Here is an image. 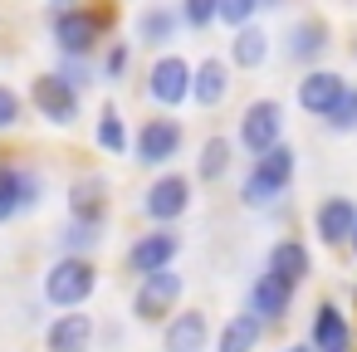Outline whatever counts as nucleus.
Listing matches in <instances>:
<instances>
[{"instance_id":"nucleus-23","label":"nucleus","mask_w":357,"mask_h":352,"mask_svg":"<svg viewBox=\"0 0 357 352\" xmlns=\"http://www.w3.org/2000/svg\"><path fill=\"white\" fill-rule=\"evenodd\" d=\"M93 142H98L108 157H123V152H132V132H128V123H123V113H118L113 103H103V108H98Z\"/></svg>"},{"instance_id":"nucleus-9","label":"nucleus","mask_w":357,"mask_h":352,"mask_svg":"<svg viewBox=\"0 0 357 352\" xmlns=\"http://www.w3.org/2000/svg\"><path fill=\"white\" fill-rule=\"evenodd\" d=\"M30 103H35V113H40L50 128H74V123H79V108H84V93H74V89L50 69V74H35V79H30Z\"/></svg>"},{"instance_id":"nucleus-15","label":"nucleus","mask_w":357,"mask_h":352,"mask_svg":"<svg viewBox=\"0 0 357 352\" xmlns=\"http://www.w3.org/2000/svg\"><path fill=\"white\" fill-rule=\"evenodd\" d=\"M289 308H294V289L274 274H259L245 293V313L259 323H279V318H289Z\"/></svg>"},{"instance_id":"nucleus-27","label":"nucleus","mask_w":357,"mask_h":352,"mask_svg":"<svg viewBox=\"0 0 357 352\" xmlns=\"http://www.w3.org/2000/svg\"><path fill=\"white\" fill-rule=\"evenodd\" d=\"M230 171V137H206L201 157H196V176L201 181H220Z\"/></svg>"},{"instance_id":"nucleus-24","label":"nucleus","mask_w":357,"mask_h":352,"mask_svg":"<svg viewBox=\"0 0 357 352\" xmlns=\"http://www.w3.org/2000/svg\"><path fill=\"white\" fill-rule=\"evenodd\" d=\"M259 337H264V323L250 318V313H235V318H225V328L215 337V352H255Z\"/></svg>"},{"instance_id":"nucleus-28","label":"nucleus","mask_w":357,"mask_h":352,"mask_svg":"<svg viewBox=\"0 0 357 352\" xmlns=\"http://www.w3.org/2000/svg\"><path fill=\"white\" fill-rule=\"evenodd\" d=\"M181 25L186 30H211L215 20H220V0H181Z\"/></svg>"},{"instance_id":"nucleus-35","label":"nucleus","mask_w":357,"mask_h":352,"mask_svg":"<svg viewBox=\"0 0 357 352\" xmlns=\"http://www.w3.org/2000/svg\"><path fill=\"white\" fill-rule=\"evenodd\" d=\"M50 6H79V0H50Z\"/></svg>"},{"instance_id":"nucleus-1","label":"nucleus","mask_w":357,"mask_h":352,"mask_svg":"<svg viewBox=\"0 0 357 352\" xmlns=\"http://www.w3.org/2000/svg\"><path fill=\"white\" fill-rule=\"evenodd\" d=\"M50 35L59 59H93V49L108 35V10L93 6H50Z\"/></svg>"},{"instance_id":"nucleus-18","label":"nucleus","mask_w":357,"mask_h":352,"mask_svg":"<svg viewBox=\"0 0 357 352\" xmlns=\"http://www.w3.org/2000/svg\"><path fill=\"white\" fill-rule=\"evenodd\" d=\"M230 98V64L206 54L201 64H191V103L196 108H220Z\"/></svg>"},{"instance_id":"nucleus-16","label":"nucleus","mask_w":357,"mask_h":352,"mask_svg":"<svg viewBox=\"0 0 357 352\" xmlns=\"http://www.w3.org/2000/svg\"><path fill=\"white\" fill-rule=\"evenodd\" d=\"M352 225H357V206L347 196H323L313 206V235L333 250V245H347L352 240Z\"/></svg>"},{"instance_id":"nucleus-25","label":"nucleus","mask_w":357,"mask_h":352,"mask_svg":"<svg viewBox=\"0 0 357 352\" xmlns=\"http://www.w3.org/2000/svg\"><path fill=\"white\" fill-rule=\"evenodd\" d=\"M264 59H269V35H264L259 25L235 30V40H230V64H235V69H259Z\"/></svg>"},{"instance_id":"nucleus-11","label":"nucleus","mask_w":357,"mask_h":352,"mask_svg":"<svg viewBox=\"0 0 357 352\" xmlns=\"http://www.w3.org/2000/svg\"><path fill=\"white\" fill-rule=\"evenodd\" d=\"M186 211H191V176H181V171H162L142 191V215L152 225H176Z\"/></svg>"},{"instance_id":"nucleus-31","label":"nucleus","mask_w":357,"mask_h":352,"mask_svg":"<svg viewBox=\"0 0 357 352\" xmlns=\"http://www.w3.org/2000/svg\"><path fill=\"white\" fill-rule=\"evenodd\" d=\"M128 59H132V45H128V40H113V45L103 49V64H98V79H108V84H118V79L128 74Z\"/></svg>"},{"instance_id":"nucleus-20","label":"nucleus","mask_w":357,"mask_h":352,"mask_svg":"<svg viewBox=\"0 0 357 352\" xmlns=\"http://www.w3.org/2000/svg\"><path fill=\"white\" fill-rule=\"evenodd\" d=\"M69 220H84V225L108 220V181L103 176H79L69 186Z\"/></svg>"},{"instance_id":"nucleus-2","label":"nucleus","mask_w":357,"mask_h":352,"mask_svg":"<svg viewBox=\"0 0 357 352\" xmlns=\"http://www.w3.org/2000/svg\"><path fill=\"white\" fill-rule=\"evenodd\" d=\"M93 293H98V264H93V259H84V254H59V259L45 269V303H50V308L74 313V308H84Z\"/></svg>"},{"instance_id":"nucleus-13","label":"nucleus","mask_w":357,"mask_h":352,"mask_svg":"<svg viewBox=\"0 0 357 352\" xmlns=\"http://www.w3.org/2000/svg\"><path fill=\"white\" fill-rule=\"evenodd\" d=\"M93 337H98L93 313H84V308L54 313L45 328V352H93Z\"/></svg>"},{"instance_id":"nucleus-7","label":"nucleus","mask_w":357,"mask_h":352,"mask_svg":"<svg viewBox=\"0 0 357 352\" xmlns=\"http://www.w3.org/2000/svg\"><path fill=\"white\" fill-rule=\"evenodd\" d=\"M181 293H186V279H181L176 269L147 274V279H137V289H132V318H137V323H167V318L176 313Z\"/></svg>"},{"instance_id":"nucleus-22","label":"nucleus","mask_w":357,"mask_h":352,"mask_svg":"<svg viewBox=\"0 0 357 352\" xmlns=\"http://www.w3.org/2000/svg\"><path fill=\"white\" fill-rule=\"evenodd\" d=\"M176 35H181V15H176L172 6H147V10L137 15V40H142L147 49H167Z\"/></svg>"},{"instance_id":"nucleus-37","label":"nucleus","mask_w":357,"mask_h":352,"mask_svg":"<svg viewBox=\"0 0 357 352\" xmlns=\"http://www.w3.org/2000/svg\"><path fill=\"white\" fill-rule=\"evenodd\" d=\"M264 6H279V0H264Z\"/></svg>"},{"instance_id":"nucleus-26","label":"nucleus","mask_w":357,"mask_h":352,"mask_svg":"<svg viewBox=\"0 0 357 352\" xmlns=\"http://www.w3.org/2000/svg\"><path fill=\"white\" fill-rule=\"evenodd\" d=\"M54 245H59V254H93L98 245H103V225H84V220H69L59 235H54Z\"/></svg>"},{"instance_id":"nucleus-6","label":"nucleus","mask_w":357,"mask_h":352,"mask_svg":"<svg viewBox=\"0 0 357 352\" xmlns=\"http://www.w3.org/2000/svg\"><path fill=\"white\" fill-rule=\"evenodd\" d=\"M176 254H181V230H176V225H152L147 235H137V240L128 245L123 264H128V274L147 279V274L172 269V264H176Z\"/></svg>"},{"instance_id":"nucleus-8","label":"nucleus","mask_w":357,"mask_h":352,"mask_svg":"<svg viewBox=\"0 0 357 352\" xmlns=\"http://www.w3.org/2000/svg\"><path fill=\"white\" fill-rule=\"evenodd\" d=\"M235 137H240V147H245L250 157H264L269 147H279V142H284V108H279V98H255V103H245Z\"/></svg>"},{"instance_id":"nucleus-10","label":"nucleus","mask_w":357,"mask_h":352,"mask_svg":"<svg viewBox=\"0 0 357 352\" xmlns=\"http://www.w3.org/2000/svg\"><path fill=\"white\" fill-rule=\"evenodd\" d=\"M147 98L162 113H176L181 103H191V64L181 54H157L147 69Z\"/></svg>"},{"instance_id":"nucleus-32","label":"nucleus","mask_w":357,"mask_h":352,"mask_svg":"<svg viewBox=\"0 0 357 352\" xmlns=\"http://www.w3.org/2000/svg\"><path fill=\"white\" fill-rule=\"evenodd\" d=\"M20 118H25V98L10 84H0V132H15Z\"/></svg>"},{"instance_id":"nucleus-29","label":"nucleus","mask_w":357,"mask_h":352,"mask_svg":"<svg viewBox=\"0 0 357 352\" xmlns=\"http://www.w3.org/2000/svg\"><path fill=\"white\" fill-rule=\"evenodd\" d=\"M74 93H84V89H93L98 84V69H93V59H59V69H54Z\"/></svg>"},{"instance_id":"nucleus-17","label":"nucleus","mask_w":357,"mask_h":352,"mask_svg":"<svg viewBox=\"0 0 357 352\" xmlns=\"http://www.w3.org/2000/svg\"><path fill=\"white\" fill-rule=\"evenodd\" d=\"M308 352H352V328H347V313H342L337 303H328V298L313 308Z\"/></svg>"},{"instance_id":"nucleus-14","label":"nucleus","mask_w":357,"mask_h":352,"mask_svg":"<svg viewBox=\"0 0 357 352\" xmlns=\"http://www.w3.org/2000/svg\"><path fill=\"white\" fill-rule=\"evenodd\" d=\"M162 347L167 352H211V318L201 308H176L162 323Z\"/></svg>"},{"instance_id":"nucleus-3","label":"nucleus","mask_w":357,"mask_h":352,"mask_svg":"<svg viewBox=\"0 0 357 352\" xmlns=\"http://www.w3.org/2000/svg\"><path fill=\"white\" fill-rule=\"evenodd\" d=\"M294 167H298V157H294V147L289 142H279V147H269L264 157H255L250 162V171H245V181H240V201L245 206H274L284 191H289V181H294Z\"/></svg>"},{"instance_id":"nucleus-30","label":"nucleus","mask_w":357,"mask_h":352,"mask_svg":"<svg viewBox=\"0 0 357 352\" xmlns=\"http://www.w3.org/2000/svg\"><path fill=\"white\" fill-rule=\"evenodd\" d=\"M259 10H264V0H220V25L245 30V25H255Z\"/></svg>"},{"instance_id":"nucleus-36","label":"nucleus","mask_w":357,"mask_h":352,"mask_svg":"<svg viewBox=\"0 0 357 352\" xmlns=\"http://www.w3.org/2000/svg\"><path fill=\"white\" fill-rule=\"evenodd\" d=\"M284 352H308V347H284Z\"/></svg>"},{"instance_id":"nucleus-5","label":"nucleus","mask_w":357,"mask_h":352,"mask_svg":"<svg viewBox=\"0 0 357 352\" xmlns=\"http://www.w3.org/2000/svg\"><path fill=\"white\" fill-rule=\"evenodd\" d=\"M181 142H186V128L172 113H157V118H142V128L132 132V157L142 167H172L181 157Z\"/></svg>"},{"instance_id":"nucleus-4","label":"nucleus","mask_w":357,"mask_h":352,"mask_svg":"<svg viewBox=\"0 0 357 352\" xmlns=\"http://www.w3.org/2000/svg\"><path fill=\"white\" fill-rule=\"evenodd\" d=\"M40 201H45V176L30 162L0 157V225H10L25 211H40Z\"/></svg>"},{"instance_id":"nucleus-21","label":"nucleus","mask_w":357,"mask_h":352,"mask_svg":"<svg viewBox=\"0 0 357 352\" xmlns=\"http://www.w3.org/2000/svg\"><path fill=\"white\" fill-rule=\"evenodd\" d=\"M264 274H274V279H284L289 289H298V284L313 274V259H308V250H303L298 240H279V245L269 250V264H264Z\"/></svg>"},{"instance_id":"nucleus-34","label":"nucleus","mask_w":357,"mask_h":352,"mask_svg":"<svg viewBox=\"0 0 357 352\" xmlns=\"http://www.w3.org/2000/svg\"><path fill=\"white\" fill-rule=\"evenodd\" d=\"M347 245H352V254H357V225H352V240H347Z\"/></svg>"},{"instance_id":"nucleus-12","label":"nucleus","mask_w":357,"mask_h":352,"mask_svg":"<svg viewBox=\"0 0 357 352\" xmlns=\"http://www.w3.org/2000/svg\"><path fill=\"white\" fill-rule=\"evenodd\" d=\"M352 84L342 79V74H333V69H308L303 79H298V89H294V98H298V108L303 113H313V118H328L337 103H342V93H347Z\"/></svg>"},{"instance_id":"nucleus-33","label":"nucleus","mask_w":357,"mask_h":352,"mask_svg":"<svg viewBox=\"0 0 357 352\" xmlns=\"http://www.w3.org/2000/svg\"><path fill=\"white\" fill-rule=\"evenodd\" d=\"M323 123H328L333 132H357V89H347V93H342V103H337Z\"/></svg>"},{"instance_id":"nucleus-19","label":"nucleus","mask_w":357,"mask_h":352,"mask_svg":"<svg viewBox=\"0 0 357 352\" xmlns=\"http://www.w3.org/2000/svg\"><path fill=\"white\" fill-rule=\"evenodd\" d=\"M323 54H328V25L313 20V15L294 20L289 35H284V59L289 64H318Z\"/></svg>"}]
</instances>
